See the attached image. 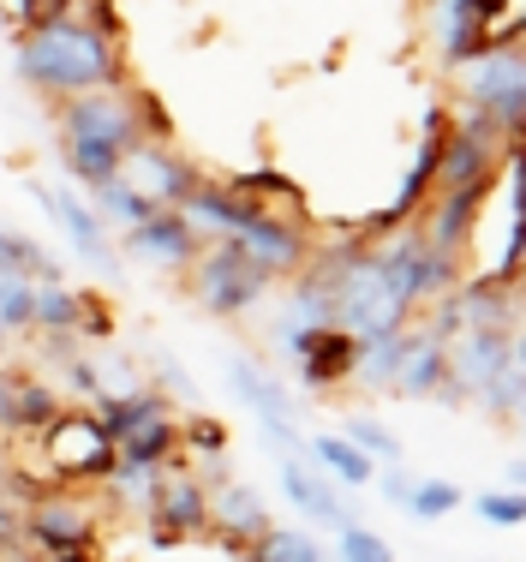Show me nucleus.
<instances>
[{
    "label": "nucleus",
    "instance_id": "1",
    "mask_svg": "<svg viewBox=\"0 0 526 562\" xmlns=\"http://www.w3.org/2000/svg\"><path fill=\"white\" fill-rule=\"evenodd\" d=\"M19 78L43 97H90V90H120V48L97 19H43L19 43Z\"/></svg>",
    "mask_w": 526,
    "mask_h": 562
},
{
    "label": "nucleus",
    "instance_id": "2",
    "mask_svg": "<svg viewBox=\"0 0 526 562\" xmlns=\"http://www.w3.org/2000/svg\"><path fill=\"white\" fill-rule=\"evenodd\" d=\"M461 72V109H479L503 144L526 138V48H484Z\"/></svg>",
    "mask_w": 526,
    "mask_h": 562
},
{
    "label": "nucleus",
    "instance_id": "3",
    "mask_svg": "<svg viewBox=\"0 0 526 562\" xmlns=\"http://www.w3.org/2000/svg\"><path fill=\"white\" fill-rule=\"evenodd\" d=\"M192 288H198V305H204L210 317H239V312H251L276 281H269L234 239H215L210 251H198Z\"/></svg>",
    "mask_w": 526,
    "mask_h": 562
},
{
    "label": "nucleus",
    "instance_id": "4",
    "mask_svg": "<svg viewBox=\"0 0 526 562\" xmlns=\"http://www.w3.org/2000/svg\"><path fill=\"white\" fill-rule=\"evenodd\" d=\"M227 390L234 401H246L251 419L264 425V437L276 443V454H300L305 449V431H300V401L281 390V378L258 359H227Z\"/></svg>",
    "mask_w": 526,
    "mask_h": 562
},
{
    "label": "nucleus",
    "instance_id": "5",
    "mask_svg": "<svg viewBox=\"0 0 526 562\" xmlns=\"http://www.w3.org/2000/svg\"><path fill=\"white\" fill-rule=\"evenodd\" d=\"M60 144H102V150L132 156L144 144L138 102L120 97V90H90V97L60 102Z\"/></svg>",
    "mask_w": 526,
    "mask_h": 562
},
{
    "label": "nucleus",
    "instance_id": "6",
    "mask_svg": "<svg viewBox=\"0 0 526 562\" xmlns=\"http://www.w3.org/2000/svg\"><path fill=\"white\" fill-rule=\"evenodd\" d=\"M43 454L60 479H108V467H114V437L102 431L97 413L66 407L43 431Z\"/></svg>",
    "mask_w": 526,
    "mask_h": 562
},
{
    "label": "nucleus",
    "instance_id": "7",
    "mask_svg": "<svg viewBox=\"0 0 526 562\" xmlns=\"http://www.w3.org/2000/svg\"><path fill=\"white\" fill-rule=\"evenodd\" d=\"M31 198L48 210V222L72 239V251L85 263H97V270H114V263H120V251H114V239H108V227H102V216H97L90 198H78L72 186H60V180H43V173L31 180Z\"/></svg>",
    "mask_w": 526,
    "mask_h": 562
},
{
    "label": "nucleus",
    "instance_id": "8",
    "mask_svg": "<svg viewBox=\"0 0 526 562\" xmlns=\"http://www.w3.org/2000/svg\"><path fill=\"white\" fill-rule=\"evenodd\" d=\"M234 246L246 251L251 263L269 276V281H281V276H300L305 263H312V239L300 234V222H281L276 210H251L246 227L234 234Z\"/></svg>",
    "mask_w": 526,
    "mask_h": 562
},
{
    "label": "nucleus",
    "instance_id": "9",
    "mask_svg": "<svg viewBox=\"0 0 526 562\" xmlns=\"http://www.w3.org/2000/svg\"><path fill=\"white\" fill-rule=\"evenodd\" d=\"M508 341H515V329H461L443 353H449V407H461V401H473L484 383L496 378V371L508 366Z\"/></svg>",
    "mask_w": 526,
    "mask_h": 562
},
{
    "label": "nucleus",
    "instance_id": "10",
    "mask_svg": "<svg viewBox=\"0 0 526 562\" xmlns=\"http://www.w3.org/2000/svg\"><path fill=\"white\" fill-rule=\"evenodd\" d=\"M90 532H97V520L72 497H31V508H24V544L48 557H85Z\"/></svg>",
    "mask_w": 526,
    "mask_h": 562
},
{
    "label": "nucleus",
    "instance_id": "11",
    "mask_svg": "<svg viewBox=\"0 0 526 562\" xmlns=\"http://www.w3.org/2000/svg\"><path fill=\"white\" fill-rule=\"evenodd\" d=\"M276 473H281V497L300 508L312 527H329V532L354 527V508H347V497L317 473L312 461H305V449L300 454H276Z\"/></svg>",
    "mask_w": 526,
    "mask_h": 562
},
{
    "label": "nucleus",
    "instance_id": "12",
    "mask_svg": "<svg viewBox=\"0 0 526 562\" xmlns=\"http://www.w3.org/2000/svg\"><path fill=\"white\" fill-rule=\"evenodd\" d=\"M126 258H138L144 270H192L198 263V251H204V239L186 227V216L180 210H156L150 222H138L126 234Z\"/></svg>",
    "mask_w": 526,
    "mask_h": 562
},
{
    "label": "nucleus",
    "instance_id": "13",
    "mask_svg": "<svg viewBox=\"0 0 526 562\" xmlns=\"http://www.w3.org/2000/svg\"><path fill=\"white\" fill-rule=\"evenodd\" d=\"M288 353V366L300 371L305 390H342V383H354V359H359V341L347 336V329H317V336H300L293 347H281Z\"/></svg>",
    "mask_w": 526,
    "mask_h": 562
},
{
    "label": "nucleus",
    "instance_id": "14",
    "mask_svg": "<svg viewBox=\"0 0 526 562\" xmlns=\"http://www.w3.org/2000/svg\"><path fill=\"white\" fill-rule=\"evenodd\" d=\"M120 180H126L138 198H150L156 210H180V198L198 186V173H192V162H180L174 150H161V144H150V138H144L138 150L126 156V168H120Z\"/></svg>",
    "mask_w": 526,
    "mask_h": 562
},
{
    "label": "nucleus",
    "instance_id": "15",
    "mask_svg": "<svg viewBox=\"0 0 526 562\" xmlns=\"http://www.w3.org/2000/svg\"><path fill=\"white\" fill-rule=\"evenodd\" d=\"M484 192H491V186H467V192H443L430 210H419V222H413V227H419L425 251H437V258L461 263L467 239H473V222H479Z\"/></svg>",
    "mask_w": 526,
    "mask_h": 562
},
{
    "label": "nucleus",
    "instance_id": "16",
    "mask_svg": "<svg viewBox=\"0 0 526 562\" xmlns=\"http://www.w3.org/2000/svg\"><path fill=\"white\" fill-rule=\"evenodd\" d=\"M156 520V539H186V532H204L210 527V485L198 473H161V491L150 503Z\"/></svg>",
    "mask_w": 526,
    "mask_h": 562
},
{
    "label": "nucleus",
    "instance_id": "17",
    "mask_svg": "<svg viewBox=\"0 0 526 562\" xmlns=\"http://www.w3.org/2000/svg\"><path fill=\"white\" fill-rule=\"evenodd\" d=\"M449 341H437L425 324H407V347H401V371H395V390L401 401H430V395H449Z\"/></svg>",
    "mask_w": 526,
    "mask_h": 562
},
{
    "label": "nucleus",
    "instance_id": "18",
    "mask_svg": "<svg viewBox=\"0 0 526 562\" xmlns=\"http://www.w3.org/2000/svg\"><path fill=\"white\" fill-rule=\"evenodd\" d=\"M496 168H503V150L484 138H467V132H443L437 144V186L443 192H467V186H491Z\"/></svg>",
    "mask_w": 526,
    "mask_h": 562
},
{
    "label": "nucleus",
    "instance_id": "19",
    "mask_svg": "<svg viewBox=\"0 0 526 562\" xmlns=\"http://www.w3.org/2000/svg\"><path fill=\"white\" fill-rule=\"evenodd\" d=\"M251 210L258 204H246V198L227 192V186H204V180L180 198V216H186V227H192L198 239H234Z\"/></svg>",
    "mask_w": 526,
    "mask_h": 562
},
{
    "label": "nucleus",
    "instance_id": "20",
    "mask_svg": "<svg viewBox=\"0 0 526 562\" xmlns=\"http://www.w3.org/2000/svg\"><path fill=\"white\" fill-rule=\"evenodd\" d=\"M210 527H222L239 551V544H258L276 520H269V508L251 485H215L210 491Z\"/></svg>",
    "mask_w": 526,
    "mask_h": 562
},
{
    "label": "nucleus",
    "instance_id": "21",
    "mask_svg": "<svg viewBox=\"0 0 526 562\" xmlns=\"http://www.w3.org/2000/svg\"><path fill=\"white\" fill-rule=\"evenodd\" d=\"M430 36H437L449 66H467L473 55H484V19L473 0H430Z\"/></svg>",
    "mask_w": 526,
    "mask_h": 562
},
{
    "label": "nucleus",
    "instance_id": "22",
    "mask_svg": "<svg viewBox=\"0 0 526 562\" xmlns=\"http://www.w3.org/2000/svg\"><path fill=\"white\" fill-rule=\"evenodd\" d=\"M305 461H312L317 473L329 479V485H347V491H366L371 479H377V467L366 461V454L347 443V437H329V431L305 443Z\"/></svg>",
    "mask_w": 526,
    "mask_h": 562
},
{
    "label": "nucleus",
    "instance_id": "23",
    "mask_svg": "<svg viewBox=\"0 0 526 562\" xmlns=\"http://www.w3.org/2000/svg\"><path fill=\"white\" fill-rule=\"evenodd\" d=\"M174 449H180V419L174 413H161V419L138 425V431H126L114 443V461H132V467H161L168 473L174 467Z\"/></svg>",
    "mask_w": 526,
    "mask_h": 562
},
{
    "label": "nucleus",
    "instance_id": "24",
    "mask_svg": "<svg viewBox=\"0 0 526 562\" xmlns=\"http://www.w3.org/2000/svg\"><path fill=\"white\" fill-rule=\"evenodd\" d=\"M31 329H43V336H72V329H85V293H72L66 281H36Z\"/></svg>",
    "mask_w": 526,
    "mask_h": 562
},
{
    "label": "nucleus",
    "instance_id": "25",
    "mask_svg": "<svg viewBox=\"0 0 526 562\" xmlns=\"http://www.w3.org/2000/svg\"><path fill=\"white\" fill-rule=\"evenodd\" d=\"M60 168H66V180H72L78 192H102L108 180H120L126 156L102 150V144H60Z\"/></svg>",
    "mask_w": 526,
    "mask_h": 562
},
{
    "label": "nucleus",
    "instance_id": "26",
    "mask_svg": "<svg viewBox=\"0 0 526 562\" xmlns=\"http://www.w3.org/2000/svg\"><path fill=\"white\" fill-rule=\"evenodd\" d=\"M401 347H407V329H389V336H371V341H359L354 383H366V390H395Z\"/></svg>",
    "mask_w": 526,
    "mask_h": 562
},
{
    "label": "nucleus",
    "instance_id": "27",
    "mask_svg": "<svg viewBox=\"0 0 526 562\" xmlns=\"http://www.w3.org/2000/svg\"><path fill=\"white\" fill-rule=\"evenodd\" d=\"M342 437H347V443H354L359 454H366L371 467H401V461H407V449H401V437L389 431L383 419H371V413H347Z\"/></svg>",
    "mask_w": 526,
    "mask_h": 562
},
{
    "label": "nucleus",
    "instance_id": "28",
    "mask_svg": "<svg viewBox=\"0 0 526 562\" xmlns=\"http://www.w3.org/2000/svg\"><path fill=\"white\" fill-rule=\"evenodd\" d=\"M7 276H24V281H60V263H54L43 246H31L24 234L0 227V281H7Z\"/></svg>",
    "mask_w": 526,
    "mask_h": 562
},
{
    "label": "nucleus",
    "instance_id": "29",
    "mask_svg": "<svg viewBox=\"0 0 526 562\" xmlns=\"http://www.w3.org/2000/svg\"><path fill=\"white\" fill-rule=\"evenodd\" d=\"M60 395H54V383H36L19 371V395H12V431H48L54 419H60Z\"/></svg>",
    "mask_w": 526,
    "mask_h": 562
},
{
    "label": "nucleus",
    "instance_id": "30",
    "mask_svg": "<svg viewBox=\"0 0 526 562\" xmlns=\"http://www.w3.org/2000/svg\"><path fill=\"white\" fill-rule=\"evenodd\" d=\"M90 204H97L102 227H120V234H132L138 222H150V216H156V204H150V198H138L126 180H108L102 192H90Z\"/></svg>",
    "mask_w": 526,
    "mask_h": 562
},
{
    "label": "nucleus",
    "instance_id": "31",
    "mask_svg": "<svg viewBox=\"0 0 526 562\" xmlns=\"http://www.w3.org/2000/svg\"><path fill=\"white\" fill-rule=\"evenodd\" d=\"M473 407H479V413H491V419H503V425L526 407V371L515 366V353H508V366L496 371V378L473 395Z\"/></svg>",
    "mask_w": 526,
    "mask_h": 562
},
{
    "label": "nucleus",
    "instance_id": "32",
    "mask_svg": "<svg viewBox=\"0 0 526 562\" xmlns=\"http://www.w3.org/2000/svg\"><path fill=\"white\" fill-rule=\"evenodd\" d=\"M108 497H114L120 508H150L156 491H161V467H132V461H114L108 467Z\"/></svg>",
    "mask_w": 526,
    "mask_h": 562
},
{
    "label": "nucleus",
    "instance_id": "33",
    "mask_svg": "<svg viewBox=\"0 0 526 562\" xmlns=\"http://www.w3.org/2000/svg\"><path fill=\"white\" fill-rule=\"evenodd\" d=\"M461 503H467V491L455 485V479H413L407 515H413V520H449Z\"/></svg>",
    "mask_w": 526,
    "mask_h": 562
},
{
    "label": "nucleus",
    "instance_id": "34",
    "mask_svg": "<svg viewBox=\"0 0 526 562\" xmlns=\"http://www.w3.org/2000/svg\"><path fill=\"white\" fill-rule=\"evenodd\" d=\"M335 562H395V544L354 520V527L335 532Z\"/></svg>",
    "mask_w": 526,
    "mask_h": 562
},
{
    "label": "nucleus",
    "instance_id": "35",
    "mask_svg": "<svg viewBox=\"0 0 526 562\" xmlns=\"http://www.w3.org/2000/svg\"><path fill=\"white\" fill-rule=\"evenodd\" d=\"M473 515L491 520V527H526V491H479L473 497Z\"/></svg>",
    "mask_w": 526,
    "mask_h": 562
},
{
    "label": "nucleus",
    "instance_id": "36",
    "mask_svg": "<svg viewBox=\"0 0 526 562\" xmlns=\"http://www.w3.org/2000/svg\"><path fill=\"white\" fill-rule=\"evenodd\" d=\"M31 293H36V281H24V276L0 281V329H7V336L31 329Z\"/></svg>",
    "mask_w": 526,
    "mask_h": 562
},
{
    "label": "nucleus",
    "instance_id": "37",
    "mask_svg": "<svg viewBox=\"0 0 526 562\" xmlns=\"http://www.w3.org/2000/svg\"><path fill=\"white\" fill-rule=\"evenodd\" d=\"M371 485H377V497L395 503V508H407V497H413V473H407V467H377Z\"/></svg>",
    "mask_w": 526,
    "mask_h": 562
},
{
    "label": "nucleus",
    "instance_id": "38",
    "mask_svg": "<svg viewBox=\"0 0 526 562\" xmlns=\"http://www.w3.org/2000/svg\"><path fill=\"white\" fill-rule=\"evenodd\" d=\"M508 491H526V454H521V461H508Z\"/></svg>",
    "mask_w": 526,
    "mask_h": 562
},
{
    "label": "nucleus",
    "instance_id": "39",
    "mask_svg": "<svg viewBox=\"0 0 526 562\" xmlns=\"http://www.w3.org/2000/svg\"><path fill=\"white\" fill-rule=\"evenodd\" d=\"M508 353H515V366L526 371V329H521V336H515V341H508Z\"/></svg>",
    "mask_w": 526,
    "mask_h": 562
},
{
    "label": "nucleus",
    "instance_id": "40",
    "mask_svg": "<svg viewBox=\"0 0 526 562\" xmlns=\"http://www.w3.org/2000/svg\"><path fill=\"white\" fill-rule=\"evenodd\" d=\"M508 425H515V431L526 437V407H521V413H515V419H508Z\"/></svg>",
    "mask_w": 526,
    "mask_h": 562
},
{
    "label": "nucleus",
    "instance_id": "41",
    "mask_svg": "<svg viewBox=\"0 0 526 562\" xmlns=\"http://www.w3.org/2000/svg\"><path fill=\"white\" fill-rule=\"evenodd\" d=\"M54 562H90V557H54Z\"/></svg>",
    "mask_w": 526,
    "mask_h": 562
},
{
    "label": "nucleus",
    "instance_id": "42",
    "mask_svg": "<svg viewBox=\"0 0 526 562\" xmlns=\"http://www.w3.org/2000/svg\"><path fill=\"white\" fill-rule=\"evenodd\" d=\"M521 48H526V43H521Z\"/></svg>",
    "mask_w": 526,
    "mask_h": 562
},
{
    "label": "nucleus",
    "instance_id": "43",
    "mask_svg": "<svg viewBox=\"0 0 526 562\" xmlns=\"http://www.w3.org/2000/svg\"><path fill=\"white\" fill-rule=\"evenodd\" d=\"M521 144H526V138H521Z\"/></svg>",
    "mask_w": 526,
    "mask_h": 562
}]
</instances>
